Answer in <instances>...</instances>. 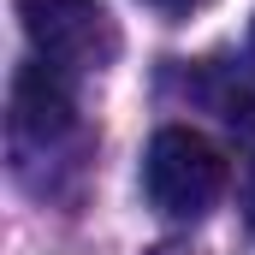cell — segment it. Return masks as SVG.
Masks as SVG:
<instances>
[{
	"mask_svg": "<svg viewBox=\"0 0 255 255\" xmlns=\"http://www.w3.org/2000/svg\"><path fill=\"white\" fill-rule=\"evenodd\" d=\"M148 6H166V12H184V6H196V0H148Z\"/></svg>",
	"mask_w": 255,
	"mask_h": 255,
	"instance_id": "obj_5",
	"label": "cell"
},
{
	"mask_svg": "<svg viewBox=\"0 0 255 255\" xmlns=\"http://www.w3.org/2000/svg\"><path fill=\"white\" fill-rule=\"evenodd\" d=\"M220 113H226V125L244 136V220H250V232H255V101L250 95H220Z\"/></svg>",
	"mask_w": 255,
	"mask_h": 255,
	"instance_id": "obj_4",
	"label": "cell"
},
{
	"mask_svg": "<svg viewBox=\"0 0 255 255\" xmlns=\"http://www.w3.org/2000/svg\"><path fill=\"white\" fill-rule=\"evenodd\" d=\"M142 190L160 220H202L226 190V154L202 130L166 125L142 154Z\"/></svg>",
	"mask_w": 255,
	"mask_h": 255,
	"instance_id": "obj_1",
	"label": "cell"
},
{
	"mask_svg": "<svg viewBox=\"0 0 255 255\" xmlns=\"http://www.w3.org/2000/svg\"><path fill=\"white\" fill-rule=\"evenodd\" d=\"M18 24L36 60L60 71H101L119 54V24L101 0H18Z\"/></svg>",
	"mask_w": 255,
	"mask_h": 255,
	"instance_id": "obj_2",
	"label": "cell"
},
{
	"mask_svg": "<svg viewBox=\"0 0 255 255\" xmlns=\"http://www.w3.org/2000/svg\"><path fill=\"white\" fill-rule=\"evenodd\" d=\"M250 60H255V24H250Z\"/></svg>",
	"mask_w": 255,
	"mask_h": 255,
	"instance_id": "obj_6",
	"label": "cell"
},
{
	"mask_svg": "<svg viewBox=\"0 0 255 255\" xmlns=\"http://www.w3.org/2000/svg\"><path fill=\"white\" fill-rule=\"evenodd\" d=\"M71 89H65V71L48 60H30L18 77H12V130L24 142H60L71 130Z\"/></svg>",
	"mask_w": 255,
	"mask_h": 255,
	"instance_id": "obj_3",
	"label": "cell"
}]
</instances>
